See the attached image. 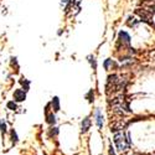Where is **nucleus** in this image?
<instances>
[{"label":"nucleus","mask_w":155,"mask_h":155,"mask_svg":"<svg viewBox=\"0 0 155 155\" xmlns=\"http://www.w3.org/2000/svg\"><path fill=\"white\" fill-rule=\"evenodd\" d=\"M10 140H11V143H12V144H16L18 141H19L18 133L14 130V129H11V130H10Z\"/></svg>","instance_id":"obj_8"},{"label":"nucleus","mask_w":155,"mask_h":155,"mask_svg":"<svg viewBox=\"0 0 155 155\" xmlns=\"http://www.w3.org/2000/svg\"><path fill=\"white\" fill-rule=\"evenodd\" d=\"M45 115H46V123L50 124V125H55V123H56V117H55L52 109H50V103L46 106Z\"/></svg>","instance_id":"obj_2"},{"label":"nucleus","mask_w":155,"mask_h":155,"mask_svg":"<svg viewBox=\"0 0 155 155\" xmlns=\"http://www.w3.org/2000/svg\"><path fill=\"white\" fill-rule=\"evenodd\" d=\"M20 83H21V86L24 87V91H25V92H28L29 89H30V84H31V83H30V81H29V80L21 78V80H20Z\"/></svg>","instance_id":"obj_12"},{"label":"nucleus","mask_w":155,"mask_h":155,"mask_svg":"<svg viewBox=\"0 0 155 155\" xmlns=\"http://www.w3.org/2000/svg\"><path fill=\"white\" fill-rule=\"evenodd\" d=\"M57 134H58V128L51 125V128L48 129V135H50L51 138H54V137H56Z\"/></svg>","instance_id":"obj_13"},{"label":"nucleus","mask_w":155,"mask_h":155,"mask_svg":"<svg viewBox=\"0 0 155 155\" xmlns=\"http://www.w3.org/2000/svg\"><path fill=\"white\" fill-rule=\"evenodd\" d=\"M119 42L123 46H130V36L127 31H120L119 32Z\"/></svg>","instance_id":"obj_5"},{"label":"nucleus","mask_w":155,"mask_h":155,"mask_svg":"<svg viewBox=\"0 0 155 155\" xmlns=\"http://www.w3.org/2000/svg\"><path fill=\"white\" fill-rule=\"evenodd\" d=\"M127 24H128V26H130V28H135L137 25L139 24V20H137L135 18H129L128 19V21H127Z\"/></svg>","instance_id":"obj_14"},{"label":"nucleus","mask_w":155,"mask_h":155,"mask_svg":"<svg viewBox=\"0 0 155 155\" xmlns=\"http://www.w3.org/2000/svg\"><path fill=\"white\" fill-rule=\"evenodd\" d=\"M114 143H115V147H117V149L122 153L127 151L128 149H130V145L128 144L127 141V137H125V133L124 132H115L114 133Z\"/></svg>","instance_id":"obj_1"},{"label":"nucleus","mask_w":155,"mask_h":155,"mask_svg":"<svg viewBox=\"0 0 155 155\" xmlns=\"http://www.w3.org/2000/svg\"><path fill=\"white\" fill-rule=\"evenodd\" d=\"M12 98H14V101L16 103L19 102H24L25 99H26V92L24 91V89L19 88V89H15L14 91V94H12Z\"/></svg>","instance_id":"obj_3"},{"label":"nucleus","mask_w":155,"mask_h":155,"mask_svg":"<svg viewBox=\"0 0 155 155\" xmlns=\"http://www.w3.org/2000/svg\"><path fill=\"white\" fill-rule=\"evenodd\" d=\"M92 125V120L89 119V117H86L82 122H81V132L82 133H87L89 130V128Z\"/></svg>","instance_id":"obj_6"},{"label":"nucleus","mask_w":155,"mask_h":155,"mask_svg":"<svg viewBox=\"0 0 155 155\" xmlns=\"http://www.w3.org/2000/svg\"><path fill=\"white\" fill-rule=\"evenodd\" d=\"M87 58H88V62L91 63V66L93 67V70H96V68H97V61H96V57L92 56V55H89Z\"/></svg>","instance_id":"obj_15"},{"label":"nucleus","mask_w":155,"mask_h":155,"mask_svg":"<svg viewBox=\"0 0 155 155\" xmlns=\"http://www.w3.org/2000/svg\"><path fill=\"white\" fill-rule=\"evenodd\" d=\"M103 64H104V68L106 70H112L113 67H115V63H114V61L113 60H110V58H108V60H106L104 61V63H103Z\"/></svg>","instance_id":"obj_10"},{"label":"nucleus","mask_w":155,"mask_h":155,"mask_svg":"<svg viewBox=\"0 0 155 155\" xmlns=\"http://www.w3.org/2000/svg\"><path fill=\"white\" fill-rule=\"evenodd\" d=\"M86 98L88 99L89 103H92V102L94 101V92H93V89H91V91H89V92L86 94Z\"/></svg>","instance_id":"obj_16"},{"label":"nucleus","mask_w":155,"mask_h":155,"mask_svg":"<svg viewBox=\"0 0 155 155\" xmlns=\"http://www.w3.org/2000/svg\"><path fill=\"white\" fill-rule=\"evenodd\" d=\"M108 153H109V155H117V154H115V151H114V148H113V145H112V144H109Z\"/></svg>","instance_id":"obj_17"},{"label":"nucleus","mask_w":155,"mask_h":155,"mask_svg":"<svg viewBox=\"0 0 155 155\" xmlns=\"http://www.w3.org/2000/svg\"><path fill=\"white\" fill-rule=\"evenodd\" d=\"M6 108H8L9 110L15 112V110L18 109V103H16L15 101H9V102L6 103Z\"/></svg>","instance_id":"obj_9"},{"label":"nucleus","mask_w":155,"mask_h":155,"mask_svg":"<svg viewBox=\"0 0 155 155\" xmlns=\"http://www.w3.org/2000/svg\"><path fill=\"white\" fill-rule=\"evenodd\" d=\"M50 107L52 108V112H58L61 106H60V98L58 97H54L52 101L50 103Z\"/></svg>","instance_id":"obj_7"},{"label":"nucleus","mask_w":155,"mask_h":155,"mask_svg":"<svg viewBox=\"0 0 155 155\" xmlns=\"http://www.w3.org/2000/svg\"><path fill=\"white\" fill-rule=\"evenodd\" d=\"M94 122H96V124H97V127H98L99 129H102V128H103L104 118H103V113L101 112V109H99V108H97V109L94 110Z\"/></svg>","instance_id":"obj_4"},{"label":"nucleus","mask_w":155,"mask_h":155,"mask_svg":"<svg viewBox=\"0 0 155 155\" xmlns=\"http://www.w3.org/2000/svg\"><path fill=\"white\" fill-rule=\"evenodd\" d=\"M0 132H2V135H3V137H4V135L6 134V132H8L6 123H5V120L2 119V118H0Z\"/></svg>","instance_id":"obj_11"}]
</instances>
